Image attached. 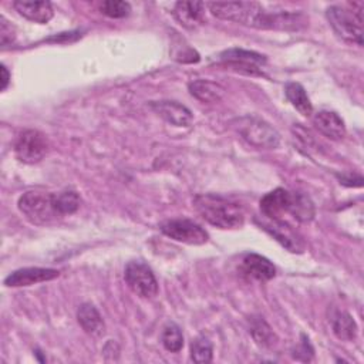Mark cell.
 Here are the masks:
<instances>
[{
  "label": "cell",
  "mask_w": 364,
  "mask_h": 364,
  "mask_svg": "<svg viewBox=\"0 0 364 364\" xmlns=\"http://www.w3.org/2000/svg\"><path fill=\"white\" fill-rule=\"evenodd\" d=\"M60 272L50 267H23L14 270L4 279V284L9 287L31 286L41 282H48L58 277Z\"/></svg>",
  "instance_id": "obj_11"
},
{
  "label": "cell",
  "mask_w": 364,
  "mask_h": 364,
  "mask_svg": "<svg viewBox=\"0 0 364 364\" xmlns=\"http://www.w3.org/2000/svg\"><path fill=\"white\" fill-rule=\"evenodd\" d=\"M13 7L16 9V11L23 16L24 18L38 23V24H44L48 23L53 16H54V10L50 1H44V0H38V1H31V0H17L13 3Z\"/></svg>",
  "instance_id": "obj_14"
},
{
  "label": "cell",
  "mask_w": 364,
  "mask_h": 364,
  "mask_svg": "<svg viewBox=\"0 0 364 364\" xmlns=\"http://www.w3.org/2000/svg\"><path fill=\"white\" fill-rule=\"evenodd\" d=\"M363 1H353L347 6H330L326 17L338 37L348 43L363 46Z\"/></svg>",
  "instance_id": "obj_2"
},
{
  "label": "cell",
  "mask_w": 364,
  "mask_h": 364,
  "mask_svg": "<svg viewBox=\"0 0 364 364\" xmlns=\"http://www.w3.org/2000/svg\"><path fill=\"white\" fill-rule=\"evenodd\" d=\"M77 320L87 334L102 336L105 331L104 320H102L100 311L91 303H82L78 307Z\"/></svg>",
  "instance_id": "obj_17"
},
{
  "label": "cell",
  "mask_w": 364,
  "mask_h": 364,
  "mask_svg": "<svg viewBox=\"0 0 364 364\" xmlns=\"http://www.w3.org/2000/svg\"><path fill=\"white\" fill-rule=\"evenodd\" d=\"M264 229L269 230L272 233V236L277 242H280L287 250L301 252V249H303L301 242L296 237V235L291 232V229L287 225H284L283 220H273V225L267 223V225H264Z\"/></svg>",
  "instance_id": "obj_19"
},
{
  "label": "cell",
  "mask_w": 364,
  "mask_h": 364,
  "mask_svg": "<svg viewBox=\"0 0 364 364\" xmlns=\"http://www.w3.org/2000/svg\"><path fill=\"white\" fill-rule=\"evenodd\" d=\"M0 73H1V87H0V90L4 91V90L7 88V85H9L10 74H9L7 68H6V65H1V67H0Z\"/></svg>",
  "instance_id": "obj_29"
},
{
  "label": "cell",
  "mask_w": 364,
  "mask_h": 364,
  "mask_svg": "<svg viewBox=\"0 0 364 364\" xmlns=\"http://www.w3.org/2000/svg\"><path fill=\"white\" fill-rule=\"evenodd\" d=\"M290 215L294 216V219H297L300 222H309L314 216V206L306 195L294 193Z\"/></svg>",
  "instance_id": "obj_24"
},
{
  "label": "cell",
  "mask_w": 364,
  "mask_h": 364,
  "mask_svg": "<svg viewBox=\"0 0 364 364\" xmlns=\"http://www.w3.org/2000/svg\"><path fill=\"white\" fill-rule=\"evenodd\" d=\"M212 343L205 336L196 337L191 344V358L195 363H210L212 361Z\"/></svg>",
  "instance_id": "obj_25"
},
{
  "label": "cell",
  "mask_w": 364,
  "mask_h": 364,
  "mask_svg": "<svg viewBox=\"0 0 364 364\" xmlns=\"http://www.w3.org/2000/svg\"><path fill=\"white\" fill-rule=\"evenodd\" d=\"M161 341L165 350L171 353H178L183 347V336L181 331V327L175 323H168L162 328L161 334Z\"/></svg>",
  "instance_id": "obj_23"
},
{
  "label": "cell",
  "mask_w": 364,
  "mask_h": 364,
  "mask_svg": "<svg viewBox=\"0 0 364 364\" xmlns=\"http://www.w3.org/2000/svg\"><path fill=\"white\" fill-rule=\"evenodd\" d=\"M20 212L36 225H50L63 218L55 205V193L28 191L18 199Z\"/></svg>",
  "instance_id": "obj_3"
},
{
  "label": "cell",
  "mask_w": 364,
  "mask_h": 364,
  "mask_svg": "<svg viewBox=\"0 0 364 364\" xmlns=\"http://www.w3.org/2000/svg\"><path fill=\"white\" fill-rule=\"evenodd\" d=\"M129 289L139 297L151 299L158 293V282L152 270L142 262H129L124 272Z\"/></svg>",
  "instance_id": "obj_7"
},
{
  "label": "cell",
  "mask_w": 364,
  "mask_h": 364,
  "mask_svg": "<svg viewBox=\"0 0 364 364\" xmlns=\"http://www.w3.org/2000/svg\"><path fill=\"white\" fill-rule=\"evenodd\" d=\"M240 269H242L243 274H246L247 277H252L255 280H259V282H267V280L273 279L276 274V269H274L273 263L269 259H266L264 256H260L256 253L246 255L242 259Z\"/></svg>",
  "instance_id": "obj_13"
},
{
  "label": "cell",
  "mask_w": 364,
  "mask_h": 364,
  "mask_svg": "<svg viewBox=\"0 0 364 364\" xmlns=\"http://www.w3.org/2000/svg\"><path fill=\"white\" fill-rule=\"evenodd\" d=\"M205 4L202 1H178L173 7V17L185 28H196L203 23Z\"/></svg>",
  "instance_id": "obj_15"
},
{
  "label": "cell",
  "mask_w": 364,
  "mask_h": 364,
  "mask_svg": "<svg viewBox=\"0 0 364 364\" xmlns=\"http://www.w3.org/2000/svg\"><path fill=\"white\" fill-rule=\"evenodd\" d=\"M313 124L327 138L338 141L346 136L344 121L333 111H318L313 118Z\"/></svg>",
  "instance_id": "obj_16"
},
{
  "label": "cell",
  "mask_w": 364,
  "mask_h": 364,
  "mask_svg": "<svg viewBox=\"0 0 364 364\" xmlns=\"http://www.w3.org/2000/svg\"><path fill=\"white\" fill-rule=\"evenodd\" d=\"M151 108L175 127H188L192 122V112L178 101H155Z\"/></svg>",
  "instance_id": "obj_12"
},
{
  "label": "cell",
  "mask_w": 364,
  "mask_h": 364,
  "mask_svg": "<svg viewBox=\"0 0 364 364\" xmlns=\"http://www.w3.org/2000/svg\"><path fill=\"white\" fill-rule=\"evenodd\" d=\"M210 13L228 21H235L257 28L263 6L256 1H213L208 4Z\"/></svg>",
  "instance_id": "obj_4"
},
{
  "label": "cell",
  "mask_w": 364,
  "mask_h": 364,
  "mask_svg": "<svg viewBox=\"0 0 364 364\" xmlns=\"http://www.w3.org/2000/svg\"><path fill=\"white\" fill-rule=\"evenodd\" d=\"M188 88L189 92L202 102H218L225 94L222 85L209 80H193L189 82Z\"/></svg>",
  "instance_id": "obj_18"
},
{
  "label": "cell",
  "mask_w": 364,
  "mask_h": 364,
  "mask_svg": "<svg viewBox=\"0 0 364 364\" xmlns=\"http://www.w3.org/2000/svg\"><path fill=\"white\" fill-rule=\"evenodd\" d=\"M287 100L291 105L303 115H310L313 112V105L306 90L299 82H287L284 88Z\"/></svg>",
  "instance_id": "obj_21"
},
{
  "label": "cell",
  "mask_w": 364,
  "mask_h": 364,
  "mask_svg": "<svg viewBox=\"0 0 364 364\" xmlns=\"http://www.w3.org/2000/svg\"><path fill=\"white\" fill-rule=\"evenodd\" d=\"M220 61L235 70H239L252 75H262V70L266 64V57L256 51L243 48H229L220 53Z\"/></svg>",
  "instance_id": "obj_9"
},
{
  "label": "cell",
  "mask_w": 364,
  "mask_h": 364,
  "mask_svg": "<svg viewBox=\"0 0 364 364\" xmlns=\"http://www.w3.org/2000/svg\"><path fill=\"white\" fill-rule=\"evenodd\" d=\"M235 127L242 138L256 148L272 149L280 142L279 132L260 118L242 117L235 121Z\"/></svg>",
  "instance_id": "obj_5"
},
{
  "label": "cell",
  "mask_w": 364,
  "mask_h": 364,
  "mask_svg": "<svg viewBox=\"0 0 364 364\" xmlns=\"http://www.w3.org/2000/svg\"><path fill=\"white\" fill-rule=\"evenodd\" d=\"M48 151V141L37 129L23 131L14 142V155L20 162L37 164Z\"/></svg>",
  "instance_id": "obj_6"
},
{
  "label": "cell",
  "mask_w": 364,
  "mask_h": 364,
  "mask_svg": "<svg viewBox=\"0 0 364 364\" xmlns=\"http://www.w3.org/2000/svg\"><path fill=\"white\" fill-rule=\"evenodd\" d=\"M249 331H250L252 337L255 338V341L263 347H270L276 340V336H274L272 327L263 320V317L252 318Z\"/></svg>",
  "instance_id": "obj_22"
},
{
  "label": "cell",
  "mask_w": 364,
  "mask_h": 364,
  "mask_svg": "<svg viewBox=\"0 0 364 364\" xmlns=\"http://www.w3.org/2000/svg\"><path fill=\"white\" fill-rule=\"evenodd\" d=\"M0 40H1V46L3 47H7L9 44L13 43L14 40V30L11 27V24H9V21L1 17L0 18Z\"/></svg>",
  "instance_id": "obj_28"
},
{
  "label": "cell",
  "mask_w": 364,
  "mask_h": 364,
  "mask_svg": "<svg viewBox=\"0 0 364 364\" xmlns=\"http://www.w3.org/2000/svg\"><path fill=\"white\" fill-rule=\"evenodd\" d=\"M293 196L294 192L284 188H276L260 199V210L272 220H283L284 215L291 212Z\"/></svg>",
  "instance_id": "obj_10"
},
{
  "label": "cell",
  "mask_w": 364,
  "mask_h": 364,
  "mask_svg": "<svg viewBox=\"0 0 364 364\" xmlns=\"http://www.w3.org/2000/svg\"><path fill=\"white\" fill-rule=\"evenodd\" d=\"M159 228L168 237L186 245H203L209 239L208 232L189 219H171L161 223Z\"/></svg>",
  "instance_id": "obj_8"
},
{
  "label": "cell",
  "mask_w": 364,
  "mask_h": 364,
  "mask_svg": "<svg viewBox=\"0 0 364 364\" xmlns=\"http://www.w3.org/2000/svg\"><path fill=\"white\" fill-rule=\"evenodd\" d=\"M101 11L111 18H122L129 14L131 4L121 0H108V1H102Z\"/></svg>",
  "instance_id": "obj_27"
},
{
  "label": "cell",
  "mask_w": 364,
  "mask_h": 364,
  "mask_svg": "<svg viewBox=\"0 0 364 364\" xmlns=\"http://www.w3.org/2000/svg\"><path fill=\"white\" fill-rule=\"evenodd\" d=\"M55 205L63 216L71 215L80 208V196L74 191H64L55 193Z\"/></svg>",
  "instance_id": "obj_26"
},
{
  "label": "cell",
  "mask_w": 364,
  "mask_h": 364,
  "mask_svg": "<svg viewBox=\"0 0 364 364\" xmlns=\"http://www.w3.org/2000/svg\"><path fill=\"white\" fill-rule=\"evenodd\" d=\"M193 206L199 215L210 225L220 229H237L243 226L245 212L242 206L219 195H198Z\"/></svg>",
  "instance_id": "obj_1"
},
{
  "label": "cell",
  "mask_w": 364,
  "mask_h": 364,
  "mask_svg": "<svg viewBox=\"0 0 364 364\" xmlns=\"http://www.w3.org/2000/svg\"><path fill=\"white\" fill-rule=\"evenodd\" d=\"M331 327L340 340L351 341L357 337V324L347 311H336L331 317Z\"/></svg>",
  "instance_id": "obj_20"
}]
</instances>
